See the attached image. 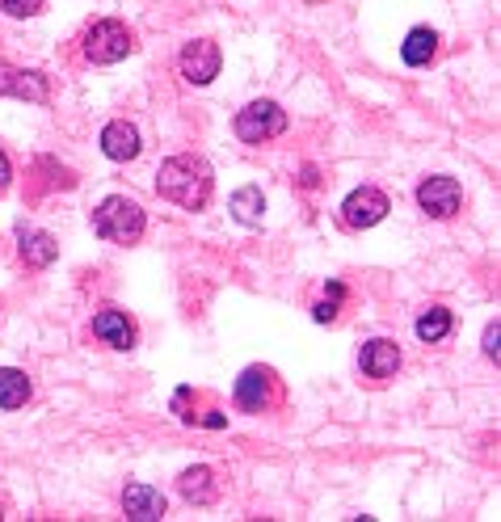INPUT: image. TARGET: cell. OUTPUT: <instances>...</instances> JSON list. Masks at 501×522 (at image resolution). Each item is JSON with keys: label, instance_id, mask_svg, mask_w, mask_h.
Masks as SVG:
<instances>
[{"label": "cell", "instance_id": "obj_1", "mask_svg": "<svg viewBox=\"0 0 501 522\" xmlns=\"http://www.w3.org/2000/svg\"><path fill=\"white\" fill-rule=\"evenodd\" d=\"M156 190H160V198H169V203L186 207V211L207 207V198H211V165L203 156H169L165 165H160V173H156Z\"/></svg>", "mask_w": 501, "mask_h": 522}, {"label": "cell", "instance_id": "obj_2", "mask_svg": "<svg viewBox=\"0 0 501 522\" xmlns=\"http://www.w3.org/2000/svg\"><path fill=\"white\" fill-rule=\"evenodd\" d=\"M93 232L114 240V245H131V240L144 236V211H139V203H131V198L114 194L93 211Z\"/></svg>", "mask_w": 501, "mask_h": 522}, {"label": "cell", "instance_id": "obj_3", "mask_svg": "<svg viewBox=\"0 0 501 522\" xmlns=\"http://www.w3.org/2000/svg\"><path fill=\"white\" fill-rule=\"evenodd\" d=\"M131 51H135L131 30L123 22H114V17L93 22L89 34H85V55L93 59V64H118V59H127Z\"/></svg>", "mask_w": 501, "mask_h": 522}, {"label": "cell", "instance_id": "obj_4", "mask_svg": "<svg viewBox=\"0 0 501 522\" xmlns=\"http://www.w3.org/2000/svg\"><path fill=\"white\" fill-rule=\"evenodd\" d=\"M287 131V114L278 102H249L236 114V135L245 144H266V139H278Z\"/></svg>", "mask_w": 501, "mask_h": 522}, {"label": "cell", "instance_id": "obj_5", "mask_svg": "<svg viewBox=\"0 0 501 522\" xmlns=\"http://www.w3.org/2000/svg\"><path fill=\"white\" fill-rule=\"evenodd\" d=\"M417 203L434 219H451L459 211V203H464V190H459L455 177H426V182L417 186Z\"/></svg>", "mask_w": 501, "mask_h": 522}, {"label": "cell", "instance_id": "obj_6", "mask_svg": "<svg viewBox=\"0 0 501 522\" xmlns=\"http://www.w3.org/2000/svg\"><path fill=\"white\" fill-rule=\"evenodd\" d=\"M384 215H388V194L375 190V186L354 190L346 203H342V219H346L350 228H375Z\"/></svg>", "mask_w": 501, "mask_h": 522}, {"label": "cell", "instance_id": "obj_7", "mask_svg": "<svg viewBox=\"0 0 501 522\" xmlns=\"http://www.w3.org/2000/svg\"><path fill=\"white\" fill-rule=\"evenodd\" d=\"M182 76L190 80V85H211V80L219 76V47L211 43V38H194V43H186Z\"/></svg>", "mask_w": 501, "mask_h": 522}, {"label": "cell", "instance_id": "obj_8", "mask_svg": "<svg viewBox=\"0 0 501 522\" xmlns=\"http://www.w3.org/2000/svg\"><path fill=\"white\" fill-rule=\"evenodd\" d=\"M274 400V375L262 367H249L245 375L236 379V405L245 413H266Z\"/></svg>", "mask_w": 501, "mask_h": 522}, {"label": "cell", "instance_id": "obj_9", "mask_svg": "<svg viewBox=\"0 0 501 522\" xmlns=\"http://www.w3.org/2000/svg\"><path fill=\"white\" fill-rule=\"evenodd\" d=\"M47 76L43 72H22L0 64V97H22V102H47Z\"/></svg>", "mask_w": 501, "mask_h": 522}, {"label": "cell", "instance_id": "obj_10", "mask_svg": "<svg viewBox=\"0 0 501 522\" xmlns=\"http://www.w3.org/2000/svg\"><path fill=\"white\" fill-rule=\"evenodd\" d=\"M358 367H363L367 379H392L396 367H400V350H396V341H388V337L367 341L363 354H358Z\"/></svg>", "mask_w": 501, "mask_h": 522}, {"label": "cell", "instance_id": "obj_11", "mask_svg": "<svg viewBox=\"0 0 501 522\" xmlns=\"http://www.w3.org/2000/svg\"><path fill=\"white\" fill-rule=\"evenodd\" d=\"M123 510L131 522H156V518H165V497L152 485H131L123 493Z\"/></svg>", "mask_w": 501, "mask_h": 522}, {"label": "cell", "instance_id": "obj_12", "mask_svg": "<svg viewBox=\"0 0 501 522\" xmlns=\"http://www.w3.org/2000/svg\"><path fill=\"white\" fill-rule=\"evenodd\" d=\"M93 333L102 337L106 346H114V350H131L135 346V325L127 320V312H114V308L97 312L93 316Z\"/></svg>", "mask_w": 501, "mask_h": 522}, {"label": "cell", "instance_id": "obj_13", "mask_svg": "<svg viewBox=\"0 0 501 522\" xmlns=\"http://www.w3.org/2000/svg\"><path fill=\"white\" fill-rule=\"evenodd\" d=\"M102 152L110 156V160H135L139 156V131L131 127V123H110L106 131H102Z\"/></svg>", "mask_w": 501, "mask_h": 522}, {"label": "cell", "instance_id": "obj_14", "mask_svg": "<svg viewBox=\"0 0 501 522\" xmlns=\"http://www.w3.org/2000/svg\"><path fill=\"white\" fill-rule=\"evenodd\" d=\"M177 489H182V497L194 501V506H211V501L219 497V485H215V472H211V468H190V472H182Z\"/></svg>", "mask_w": 501, "mask_h": 522}, {"label": "cell", "instance_id": "obj_15", "mask_svg": "<svg viewBox=\"0 0 501 522\" xmlns=\"http://www.w3.org/2000/svg\"><path fill=\"white\" fill-rule=\"evenodd\" d=\"M59 257V245L51 232H38V228H22V261L26 266H51Z\"/></svg>", "mask_w": 501, "mask_h": 522}, {"label": "cell", "instance_id": "obj_16", "mask_svg": "<svg viewBox=\"0 0 501 522\" xmlns=\"http://www.w3.org/2000/svg\"><path fill=\"white\" fill-rule=\"evenodd\" d=\"M30 400V379L17 367H0V409H22Z\"/></svg>", "mask_w": 501, "mask_h": 522}, {"label": "cell", "instance_id": "obj_17", "mask_svg": "<svg viewBox=\"0 0 501 522\" xmlns=\"http://www.w3.org/2000/svg\"><path fill=\"white\" fill-rule=\"evenodd\" d=\"M434 51H438V34H434V30H426V26L409 30L405 47H400V55H405V64H413V68L430 64V59H434Z\"/></svg>", "mask_w": 501, "mask_h": 522}, {"label": "cell", "instance_id": "obj_18", "mask_svg": "<svg viewBox=\"0 0 501 522\" xmlns=\"http://www.w3.org/2000/svg\"><path fill=\"white\" fill-rule=\"evenodd\" d=\"M228 207H232V215L240 219V224L257 228V224H262V211H266V198H262V190H257V186H245V190L232 194Z\"/></svg>", "mask_w": 501, "mask_h": 522}, {"label": "cell", "instance_id": "obj_19", "mask_svg": "<svg viewBox=\"0 0 501 522\" xmlns=\"http://www.w3.org/2000/svg\"><path fill=\"white\" fill-rule=\"evenodd\" d=\"M451 333V312L447 308H430L422 312V320H417V337L422 341H443Z\"/></svg>", "mask_w": 501, "mask_h": 522}, {"label": "cell", "instance_id": "obj_20", "mask_svg": "<svg viewBox=\"0 0 501 522\" xmlns=\"http://www.w3.org/2000/svg\"><path fill=\"white\" fill-rule=\"evenodd\" d=\"M0 9L13 13V17H34L38 9H43V0H0Z\"/></svg>", "mask_w": 501, "mask_h": 522}, {"label": "cell", "instance_id": "obj_21", "mask_svg": "<svg viewBox=\"0 0 501 522\" xmlns=\"http://www.w3.org/2000/svg\"><path fill=\"white\" fill-rule=\"evenodd\" d=\"M485 358H493V363L501 358V325H489V329H485Z\"/></svg>", "mask_w": 501, "mask_h": 522}, {"label": "cell", "instance_id": "obj_22", "mask_svg": "<svg viewBox=\"0 0 501 522\" xmlns=\"http://www.w3.org/2000/svg\"><path fill=\"white\" fill-rule=\"evenodd\" d=\"M312 316L320 320V325H329V320L337 316V304H333V299H329V304H316V308H312Z\"/></svg>", "mask_w": 501, "mask_h": 522}, {"label": "cell", "instance_id": "obj_23", "mask_svg": "<svg viewBox=\"0 0 501 522\" xmlns=\"http://www.w3.org/2000/svg\"><path fill=\"white\" fill-rule=\"evenodd\" d=\"M9 186V160H5V152H0V190Z\"/></svg>", "mask_w": 501, "mask_h": 522}, {"label": "cell", "instance_id": "obj_24", "mask_svg": "<svg viewBox=\"0 0 501 522\" xmlns=\"http://www.w3.org/2000/svg\"><path fill=\"white\" fill-rule=\"evenodd\" d=\"M325 291H329V299H333V304H337V299H342V295H346V287H342V283H329Z\"/></svg>", "mask_w": 501, "mask_h": 522}, {"label": "cell", "instance_id": "obj_25", "mask_svg": "<svg viewBox=\"0 0 501 522\" xmlns=\"http://www.w3.org/2000/svg\"><path fill=\"white\" fill-rule=\"evenodd\" d=\"M299 182H304V186H308V190H312V186H316V182H320V177H316V169H304V177H299Z\"/></svg>", "mask_w": 501, "mask_h": 522}, {"label": "cell", "instance_id": "obj_26", "mask_svg": "<svg viewBox=\"0 0 501 522\" xmlns=\"http://www.w3.org/2000/svg\"><path fill=\"white\" fill-rule=\"evenodd\" d=\"M0 518H5V514H0Z\"/></svg>", "mask_w": 501, "mask_h": 522}]
</instances>
